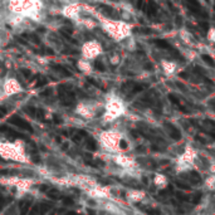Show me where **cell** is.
Segmentation results:
<instances>
[{"instance_id":"cell-1","label":"cell","mask_w":215,"mask_h":215,"mask_svg":"<svg viewBox=\"0 0 215 215\" xmlns=\"http://www.w3.org/2000/svg\"><path fill=\"white\" fill-rule=\"evenodd\" d=\"M9 123L11 124H14V126H18L19 128H21V130H25V131H29V132H33V128L32 126L28 123V122H25L23 118H20L19 116L17 115H14V116H11L10 118H9Z\"/></svg>"},{"instance_id":"cell-2","label":"cell","mask_w":215,"mask_h":215,"mask_svg":"<svg viewBox=\"0 0 215 215\" xmlns=\"http://www.w3.org/2000/svg\"><path fill=\"white\" fill-rule=\"evenodd\" d=\"M164 126H165V128H166V131H167V133L171 136V138L176 140V141L181 140V133H180V131L177 130V128L174 126V124H171V123H165Z\"/></svg>"},{"instance_id":"cell-3","label":"cell","mask_w":215,"mask_h":215,"mask_svg":"<svg viewBox=\"0 0 215 215\" xmlns=\"http://www.w3.org/2000/svg\"><path fill=\"white\" fill-rule=\"evenodd\" d=\"M146 13L151 18L155 17L156 13H157V5L153 1H149V3H147V6H146Z\"/></svg>"},{"instance_id":"cell-4","label":"cell","mask_w":215,"mask_h":215,"mask_svg":"<svg viewBox=\"0 0 215 215\" xmlns=\"http://www.w3.org/2000/svg\"><path fill=\"white\" fill-rule=\"evenodd\" d=\"M169 100H170V101H171V102H172V103H174V104H175V106H176V107H177V108H180V109H181V112H187V109H186V108H185V107H184V106H183V104H181V103H180L179 98H177V97L175 96V94L170 93V94H169Z\"/></svg>"},{"instance_id":"cell-5","label":"cell","mask_w":215,"mask_h":215,"mask_svg":"<svg viewBox=\"0 0 215 215\" xmlns=\"http://www.w3.org/2000/svg\"><path fill=\"white\" fill-rule=\"evenodd\" d=\"M50 209H52V205H50V204H40V205H38V210H39V213H40L41 215L47 214Z\"/></svg>"},{"instance_id":"cell-6","label":"cell","mask_w":215,"mask_h":215,"mask_svg":"<svg viewBox=\"0 0 215 215\" xmlns=\"http://www.w3.org/2000/svg\"><path fill=\"white\" fill-rule=\"evenodd\" d=\"M155 44H156L158 48H162V49H170V48H171L167 41H166V40H162V39L155 40Z\"/></svg>"},{"instance_id":"cell-7","label":"cell","mask_w":215,"mask_h":215,"mask_svg":"<svg viewBox=\"0 0 215 215\" xmlns=\"http://www.w3.org/2000/svg\"><path fill=\"white\" fill-rule=\"evenodd\" d=\"M47 194H48V196L52 200H58V199L62 198V195L59 194V191L55 190V189H54V190H50V191H47Z\"/></svg>"},{"instance_id":"cell-8","label":"cell","mask_w":215,"mask_h":215,"mask_svg":"<svg viewBox=\"0 0 215 215\" xmlns=\"http://www.w3.org/2000/svg\"><path fill=\"white\" fill-rule=\"evenodd\" d=\"M52 67H53V68H55V69H58V71L60 72V73L64 74L66 77H71V75H72V74L69 73V72H68V71L66 69V68L62 67V66H59V64H52Z\"/></svg>"},{"instance_id":"cell-9","label":"cell","mask_w":215,"mask_h":215,"mask_svg":"<svg viewBox=\"0 0 215 215\" xmlns=\"http://www.w3.org/2000/svg\"><path fill=\"white\" fill-rule=\"evenodd\" d=\"M140 207H142L146 211V214L149 215H160V211L157 209H152V207H149V206H140Z\"/></svg>"},{"instance_id":"cell-10","label":"cell","mask_w":215,"mask_h":215,"mask_svg":"<svg viewBox=\"0 0 215 215\" xmlns=\"http://www.w3.org/2000/svg\"><path fill=\"white\" fill-rule=\"evenodd\" d=\"M190 176H191V179H192V183H196V184L201 183V177H200V175L196 171H191L190 172Z\"/></svg>"},{"instance_id":"cell-11","label":"cell","mask_w":215,"mask_h":215,"mask_svg":"<svg viewBox=\"0 0 215 215\" xmlns=\"http://www.w3.org/2000/svg\"><path fill=\"white\" fill-rule=\"evenodd\" d=\"M87 149L91 150V151H94L97 149V143L94 142L93 138H88V141H87Z\"/></svg>"},{"instance_id":"cell-12","label":"cell","mask_w":215,"mask_h":215,"mask_svg":"<svg viewBox=\"0 0 215 215\" xmlns=\"http://www.w3.org/2000/svg\"><path fill=\"white\" fill-rule=\"evenodd\" d=\"M20 206L23 207L20 215H26V214H28V210H29V207H30V203L29 201H26L25 204L24 203H20Z\"/></svg>"},{"instance_id":"cell-13","label":"cell","mask_w":215,"mask_h":215,"mask_svg":"<svg viewBox=\"0 0 215 215\" xmlns=\"http://www.w3.org/2000/svg\"><path fill=\"white\" fill-rule=\"evenodd\" d=\"M146 84L143 86V84H136V86H133V88H132V93H138V92H141V91H145V88H146Z\"/></svg>"},{"instance_id":"cell-14","label":"cell","mask_w":215,"mask_h":215,"mask_svg":"<svg viewBox=\"0 0 215 215\" xmlns=\"http://www.w3.org/2000/svg\"><path fill=\"white\" fill-rule=\"evenodd\" d=\"M190 200L192 204H199V201L201 200V192H198V194L190 196Z\"/></svg>"},{"instance_id":"cell-15","label":"cell","mask_w":215,"mask_h":215,"mask_svg":"<svg viewBox=\"0 0 215 215\" xmlns=\"http://www.w3.org/2000/svg\"><path fill=\"white\" fill-rule=\"evenodd\" d=\"M47 83H48L47 78H45V77H39V79H38V82H37L35 87H37V88H40V87L45 86V84H47Z\"/></svg>"},{"instance_id":"cell-16","label":"cell","mask_w":215,"mask_h":215,"mask_svg":"<svg viewBox=\"0 0 215 215\" xmlns=\"http://www.w3.org/2000/svg\"><path fill=\"white\" fill-rule=\"evenodd\" d=\"M176 186L180 187V189H183V190H187V191L191 190V186H190V185L184 184V183H181V181H177V183H176Z\"/></svg>"},{"instance_id":"cell-17","label":"cell","mask_w":215,"mask_h":215,"mask_svg":"<svg viewBox=\"0 0 215 215\" xmlns=\"http://www.w3.org/2000/svg\"><path fill=\"white\" fill-rule=\"evenodd\" d=\"M201 58L205 60V62L209 64L210 67H214V60H213V58H211V57H209V55H206V54H203L201 55Z\"/></svg>"},{"instance_id":"cell-18","label":"cell","mask_w":215,"mask_h":215,"mask_svg":"<svg viewBox=\"0 0 215 215\" xmlns=\"http://www.w3.org/2000/svg\"><path fill=\"white\" fill-rule=\"evenodd\" d=\"M94 68H97L100 72H104L106 71V68H104L103 64H102L101 60H96V62H94Z\"/></svg>"},{"instance_id":"cell-19","label":"cell","mask_w":215,"mask_h":215,"mask_svg":"<svg viewBox=\"0 0 215 215\" xmlns=\"http://www.w3.org/2000/svg\"><path fill=\"white\" fill-rule=\"evenodd\" d=\"M25 109H26V113H28L30 117H35V115H37V109L34 108V107H26Z\"/></svg>"},{"instance_id":"cell-20","label":"cell","mask_w":215,"mask_h":215,"mask_svg":"<svg viewBox=\"0 0 215 215\" xmlns=\"http://www.w3.org/2000/svg\"><path fill=\"white\" fill-rule=\"evenodd\" d=\"M44 116H45V113H44L43 109H40V108L37 109V115H35V117H38L39 120L43 121V120H44Z\"/></svg>"},{"instance_id":"cell-21","label":"cell","mask_w":215,"mask_h":215,"mask_svg":"<svg viewBox=\"0 0 215 215\" xmlns=\"http://www.w3.org/2000/svg\"><path fill=\"white\" fill-rule=\"evenodd\" d=\"M199 25H200V28H201L204 32H207V29H209V24H207V21H200Z\"/></svg>"},{"instance_id":"cell-22","label":"cell","mask_w":215,"mask_h":215,"mask_svg":"<svg viewBox=\"0 0 215 215\" xmlns=\"http://www.w3.org/2000/svg\"><path fill=\"white\" fill-rule=\"evenodd\" d=\"M63 203H64V205H72V204H73V201H72L71 198H64Z\"/></svg>"},{"instance_id":"cell-23","label":"cell","mask_w":215,"mask_h":215,"mask_svg":"<svg viewBox=\"0 0 215 215\" xmlns=\"http://www.w3.org/2000/svg\"><path fill=\"white\" fill-rule=\"evenodd\" d=\"M6 108L5 107H3V106H0V117H4L6 115Z\"/></svg>"},{"instance_id":"cell-24","label":"cell","mask_w":215,"mask_h":215,"mask_svg":"<svg viewBox=\"0 0 215 215\" xmlns=\"http://www.w3.org/2000/svg\"><path fill=\"white\" fill-rule=\"evenodd\" d=\"M21 73L24 74L26 78H29L30 75H32V73H30V71H29V69H21Z\"/></svg>"},{"instance_id":"cell-25","label":"cell","mask_w":215,"mask_h":215,"mask_svg":"<svg viewBox=\"0 0 215 215\" xmlns=\"http://www.w3.org/2000/svg\"><path fill=\"white\" fill-rule=\"evenodd\" d=\"M53 120H54V123H57V124H59L60 122H62V120H60V117H59V116H57V115H54V116H53Z\"/></svg>"},{"instance_id":"cell-26","label":"cell","mask_w":215,"mask_h":215,"mask_svg":"<svg viewBox=\"0 0 215 215\" xmlns=\"http://www.w3.org/2000/svg\"><path fill=\"white\" fill-rule=\"evenodd\" d=\"M120 147H121V149H127V142L124 141V140H121V142H120Z\"/></svg>"},{"instance_id":"cell-27","label":"cell","mask_w":215,"mask_h":215,"mask_svg":"<svg viewBox=\"0 0 215 215\" xmlns=\"http://www.w3.org/2000/svg\"><path fill=\"white\" fill-rule=\"evenodd\" d=\"M32 160H33V162H35V164H39V162H40V158H39V156H38V155H35V156H33V157H32Z\"/></svg>"},{"instance_id":"cell-28","label":"cell","mask_w":215,"mask_h":215,"mask_svg":"<svg viewBox=\"0 0 215 215\" xmlns=\"http://www.w3.org/2000/svg\"><path fill=\"white\" fill-rule=\"evenodd\" d=\"M88 82H89V83H92V84H94L96 87H100V88H101V86L98 84V83H97L96 81H94V79H92V78H88Z\"/></svg>"},{"instance_id":"cell-29","label":"cell","mask_w":215,"mask_h":215,"mask_svg":"<svg viewBox=\"0 0 215 215\" xmlns=\"http://www.w3.org/2000/svg\"><path fill=\"white\" fill-rule=\"evenodd\" d=\"M49 94H52V89H47L45 92H41V96H49Z\"/></svg>"},{"instance_id":"cell-30","label":"cell","mask_w":215,"mask_h":215,"mask_svg":"<svg viewBox=\"0 0 215 215\" xmlns=\"http://www.w3.org/2000/svg\"><path fill=\"white\" fill-rule=\"evenodd\" d=\"M145 68H146V69H152V64H151V63H146L145 64Z\"/></svg>"},{"instance_id":"cell-31","label":"cell","mask_w":215,"mask_h":215,"mask_svg":"<svg viewBox=\"0 0 215 215\" xmlns=\"http://www.w3.org/2000/svg\"><path fill=\"white\" fill-rule=\"evenodd\" d=\"M45 50H47V54H49V55H53L54 53L52 52V49H49V48H45Z\"/></svg>"},{"instance_id":"cell-32","label":"cell","mask_w":215,"mask_h":215,"mask_svg":"<svg viewBox=\"0 0 215 215\" xmlns=\"http://www.w3.org/2000/svg\"><path fill=\"white\" fill-rule=\"evenodd\" d=\"M137 150L140 151V152H143V151H145L146 149H145V147H143V146H138V147H137Z\"/></svg>"},{"instance_id":"cell-33","label":"cell","mask_w":215,"mask_h":215,"mask_svg":"<svg viewBox=\"0 0 215 215\" xmlns=\"http://www.w3.org/2000/svg\"><path fill=\"white\" fill-rule=\"evenodd\" d=\"M40 190L44 192L45 190H48V186H47V185H43V186H40Z\"/></svg>"},{"instance_id":"cell-34","label":"cell","mask_w":215,"mask_h":215,"mask_svg":"<svg viewBox=\"0 0 215 215\" xmlns=\"http://www.w3.org/2000/svg\"><path fill=\"white\" fill-rule=\"evenodd\" d=\"M176 21H177V25H181V17H177Z\"/></svg>"},{"instance_id":"cell-35","label":"cell","mask_w":215,"mask_h":215,"mask_svg":"<svg viewBox=\"0 0 215 215\" xmlns=\"http://www.w3.org/2000/svg\"><path fill=\"white\" fill-rule=\"evenodd\" d=\"M180 77L181 78H187V73H180Z\"/></svg>"},{"instance_id":"cell-36","label":"cell","mask_w":215,"mask_h":215,"mask_svg":"<svg viewBox=\"0 0 215 215\" xmlns=\"http://www.w3.org/2000/svg\"><path fill=\"white\" fill-rule=\"evenodd\" d=\"M131 135H132V136H135V137H138V133H137L136 131H132V132H131Z\"/></svg>"},{"instance_id":"cell-37","label":"cell","mask_w":215,"mask_h":215,"mask_svg":"<svg viewBox=\"0 0 215 215\" xmlns=\"http://www.w3.org/2000/svg\"><path fill=\"white\" fill-rule=\"evenodd\" d=\"M136 5H137V8H142V5H143V1H138L137 4H136Z\"/></svg>"},{"instance_id":"cell-38","label":"cell","mask_w":215,"mask_h":215,"mask_svg":"<svg viewBox=\"0 0 215 215\" xmlns=\"http://www.w3.org/2000/svg\"><path fill=\"white\" fill-rule=\"evenodd\" d=\"M177 86H179V87H180V88L183 89V91H186V88H185V87H184L183 84H181V83H177Z\"/></svg>"},{"instance_id":"cell-39","label":"cell","mask_w":215,"mask_h":215,"mask_svg":"<svg viewBox=\"0 0 215 215\" xmlns=\"http://www.w3.org/2000/svg\"><path fill=\"white\" fill-rule=\"evenodd\" d=\"M88 215H96V214H94V211L92 209H88Z\"/></svg>"},{"instance_id":"cell-40","label":"cell","mask_w":215,"mask_h":215,"mask_svg":"<svg viewBox=\"0 0 215 215\" xmlns=\"http://www.w3.org/2000/svg\"><path fill=\"white\" fill-rule=\"evenodd\" d=\"M67 215H77L75 211H69V213H67Z\"/></svg>"},{"instance_id":"cell-41","label":"cell","mask_w":215,"mask_h":215,"mask_svg":"<svg viewBox=\"0 0 215 215\" xmlns=\"http://www.w3.org/2000/svg\"><path fill=\"white\" fill-rule=\"evenodd\" d=\"M68 149V143H64L63 145V150H67Z\"/></svg>"},{"instance_id":"cell-42","label":"cell","mask_w":215,"mask_h":215,"mask_svg":"<svg viewBox=\"0 0 215 215\" xmlns=\"http://www.w3.org/2000/svg\"><path fill=\"white\" fill-rule=\"evenodd\" d=\"M57 142H62V138H60V137H58V136H57Z\"/></svg>"},{"instance_id":"cell-43","label":"cell","mask_w":215,"mask_h":215,"mask_svg":"<svg viewBox=\"0 0 215 215\" xmlns=\"http://www.w3.org/2000/svg\"><path fill=\"white\" fill-rule=\"evenodd\" d=\"M1 204H3V200H1V199H0V206H1Z\"/></svg>"},{"instance_id":"cell-44","label":"cell","mask_w":215,"mask_h":215,"mask_svg":"<svg viewBox=\"0 0 215 215\" xmlns=\"http://www.w3.org/2000/svg\"><path fill=\"white\" fill-rule=\"evenodd\" d=\"M79 215H83V214H79Z\"/></svg>"}]
</instances>
